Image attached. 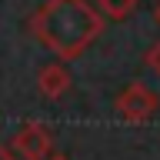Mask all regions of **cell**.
I'll list each match as a JSON object with an SVG mask.
<instances>
[{"mask_svg": "<svg viewBox=\"0 0 160 160\" xmlns=\"http://www.w3.org/2000/svg\"><path fill=\"white\" fill-rule=\"evenodd\" d=\"M27 30L60 60H77L103 33V13L90 0H43L27 20Z\"/></svg>", "mask_w": 160, "mask_h": 160, "instance_id": "1", "label": "cell"}, {"mask_svg": "<svg viewBox=\"0 0 160 160\" xmlns=\"http://www.w3.org/2000/svg\"><path fill=\"white\" fill-rule=\"evenodd\" d=\"M113 110H117L127 123H147V120L157 117L160 100H157V93H153L147 83L133 80V83H127V87L113 97Z\"/></svg>", "mask_w": 160, "mask_h": 160, "instance_id": "2", "label": "cell"}, {"mask_svg": "<svg viewBox=\"0 0 160 160\" xmlns=\"http://www.w3.org/2000/svg\"><path fill=\"white\" fill-rule=\"evenodd\" d=\"M13 150H17V157H23V160H43V157L53 153V133H50L47 123L30 120V123H23V127L17 130Z\"/></svg>", "mask_w": 160, "mask_h": 160, "instance_id": "3", "label": "cell"}, {"mask_svg": "<svg viewBox=\"0 0 160 160\" xmlns=\"http://www.w3.org/2000/svg\"><path fill=\"white\" fill-rule=\"evenodd\" d=\"M70 83H73V77H70V70H67L63 60H50V63H43L40 73H37V87H40V93L47 100L63 97L70 90Z\"/></svg>", "mask_w": 160, "mask_h": 160, "instance_id": "4", "label": "cell"}, {"mask_svg": "<svg viewBox=\"0 0 160 160\" xmlns=\"http://www.w3.org/2000/svg\"><path fill=\"white\" fill-rule=\"evenodd\" d=\"M97 10L103 13V20H127L137 10V0H97Z\"/></svg>", "mask_w": 160, "mask_h": 160, "instance_id": "5", "label": "cell"}, {"mask_svg": "<svg viewBox=\"0 0 160 160\" xmlns=\"http://www.w3.org/2000/svg\"><path fill=\"white\" fill-rule=\"evenodd\" d=\"M143 63H147V67H150V70H153V73L160 77V43H153V47H150L147 53H143Z\"/></svg>", "mask_w": 160, "mask_h": 160, "instance_id": "6", "label": "cell"}, {"mask_svg": "<svg viewBox=\"0 0 160 160\" xmlns=\"http://www.w3.org/2000/svg\"><path fill=\"white\" fill-rule=\"evenodd\" d=\"M0 160H17V157H13V150H10V147L0 143Z\"/></svg>", "mask_w": 160, "mask_h": 160, "instance_id": "7", "label": "cell"}, {"mask_svg": "<svg viewBox=\"0 0 160 160\" xmlns=\"http://www.w3.org/2000/svg\"><path fill=\"white\" fill-rule=\"evenodd\" d=\"M43 160H70L67 153H50V157H43Z\"/></svg>", "mask_w": 160, "mask_h": 160, "instance_id": "8", "label": "cell"}, {"mask_svg": "<svg viewBox=\"0 0 160 160\" xmlns=\"http://www.w3.org/2000/svg\"><path fill=\"white\" fill-rule=\"evenodd\" d=\"M153 20H157V27H160V3L153 7Z\"/></svg>", "mask_w": 160, "mask_h": 160, "instance_id": "9", "label": "cell"}]
</instances>
